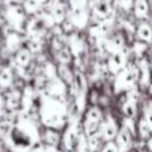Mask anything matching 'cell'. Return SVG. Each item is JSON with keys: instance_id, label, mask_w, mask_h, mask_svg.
<instances>
[{"instance_id": "obj_9", "label": "cell", "mask_w": 152, "mask_h": 152, "mask_svg": "<svg viewBox=\"0 0 152 152\" xmlns=\"http://www.w3.org/2000/svg\"><path fill=\"white\" fill-rule=\"evenodd\" d=\"M68 19L72 21L76 29H84L88 26L89 12L87 8H69Z\"/></svg>"}, {"instance_id": "obj_10", "label": "cell", "mask_w": 152, "mask_h": 152, "mask_svg": "<svg viewBox=\"0 0 152 152\" xmlns=\"http://www.w3.org/2000/svg\"><path fill=\"white\" fill-rule=\"evenodd\" d=\"M126 64H127V56H126V53L120 51V52L112 53V55L110 56L107 66H108L110 72L118 75L119 72H121L126 68Z\"/></svg>"}, {"instance_id": "obj_25", "label": "cell", "mask_w": 152, "mask_h": 152, "mask_svg": "<svg viewBox=\"0 0 152 152\" xmlns=\"http://www.w3.org/2000/svg\"><path fill=\"white\" fill-rule=\"evenodd\" d=\"M123 128H126L127 131L129 132L131 135L135 134V127H134V120L129 118H126V120H124V127Z\"/></svg>"}, {"instance_id": "obj_1", "label": "cell", "mask_w": 152, "mask_h": 152, "mask_svg": "<svg viewBox=\"0 0 152 152\" xmlns=\"http://www.w3.org/2000/svg\"><path fill=\"white\" fill-rule=\"evenodd\" d=\"M40 137L42 135L35 120L31 116L20 112L10 135L4 140L12 152H28L31 148L39 144Z\"/></svg>"}, {"instance_id": "obj_28", "label": "cell", "mask_w": 152, "mask_h": 152, "mask_svg": "<svg viewBox=\"0 0 152 152\" xmlns=\"http://www.w3.org/2000/svg\"><path fill=\"white\" fill-rule=\"evenodd\" d=\"M28 152H47V150H45V145L44 144H37V145H35L34 148H31Z\"/></svg>"}, {"instance_id": "obj_21", "label": "cell", "mask_w": 152, "mask_h": 152, "mask_svg": "<svg viewBox=\"0 0 152 152\" xmlns=\"http://www.w3.org/2000/svg\"><path fill=\"white\" fill-rule=\"evenodd\" d=\"M76 152H89L88 150V142H87V136L83 131L81 134L79 135V139H77V143H76Z\"/></svg>"}, {"instance_id": "obj_5", "label": "cell", "mask_w": 152, "mask_h": 152, "mask_svg": "<svg viewBox=\"0 0 152 152\" xmlns=\"http://www.w3.org/2000/svg\"><path fill=\"white\" fill-rule=\"evenodd\" d=\"M23 89V88H21ZM21 89L13 86L11 89L3 92L5 100V108L7 111L11 112H20V105H21Z\"/></svg>"}, {"instance_id": "obj_2", "label": "cell", "mask_w": 152, "mask_h": 152, "mask_svg": "<svg viewBox=\"0 0 152 152\" xmlns=\"http://www.w3.org/2000/svg\"><path fill=\"white\" fill-rule=\"evenodd\" d=\"M37 116L40 119V123L45 128L60 131V129L66 128L68 124L69 115L67 102L52 99V97H48L40 92V104Z\"/></svg>"}, {"instance_id": "obj_30", "label": "cell", "mask_w": 152, "mask_h": 152, "mask_svg": "<svg viewBox=\"0 0 152 152\" xmlns=\"http://www.w3.org/2000/svg\"><path fill=\"white\" fill-rule=\"evenodd\" d=\"M147 145H148V148H150V151L152 152V135L150 136V139H148V142H147Z\"/></svg>"}, {"instance_id": "obj_8", "label": "cell", "mask_w": 152, "mask_h": 152, "mask_svg": "<svg viewBox=\"0 0 152 152\" xmlns=\"http://www.w3.org/2000/svg\"><path fill=\"white\" fill-rule=\"evenodd\" d=\"M136 80V74L132 72L131 69L124 68L121 72H119L115 80V91H126V89H131Z\"/></svg>"}, {"instance_id": "obj_16", "label": "cell", "mask_w": 152, "mask_h": 152, "mask_svg": "<svg viewBox=\"0 0 152 152\" xmlns=\"http://www.w3.org/2000/svg\"><path fill=\"white\" fill-rule=\"evenodd\" d=\"M137 37L139 40L144 43H151L152 42V28L147 23H142L137 28Z\"/></svg>"}, {"instance_id": "obj_17", "label": "cell", "mask_w": 152, "mask_h": 152, "mask_svg": "<svg viewBox=\"0 0 152 152\" xmlns=\"http://www.w3.org/2000/svg\"><path fill=\"white\" fill-rule=\"evenodd\" d=\"M134 8H135V15L140 19L145 18V16L148 15V10H150L148 3L145 1V0H135Z\"/></svg>"}, {"instance_id": "obj_13", "label": "cell", "mask_w": 152, "mask_h": 152, "mask_svg": "<svg viewBox=\"0 0 152 152\" xmlns=\"http://www.w3.org/2000/svg\"><path fill=\"white\" fill-rule=\"evenodd\" d=\"M60 140H61V135L59 134L58 129L45 128L44 134H43V142H44V145H47V147H56L58 148Z\"/></svg>"}, {"instance_id": "obj_19", "label": "cell", "mask_w": 152, "mask_h": 152, "mask_svg": "<svg viewBox=\"0 0 152 152\" xmlns=\"http://www.w3.org/2000/svg\"><path fill=\"white\" fill-rule=\"evenodd\" d=\"M87 142H88V150H89V152H96L100 148V144H102L103 139L100 137L99 132H97V134H95V135H92V136L87 137Z\"/></svg>"}, {"instance_id": "obj_18", "label": "cell", "mask_w": 152, "mask_h": 152, "mask_svg": "<svg viewBox=\"0 0 152 152\" xmlns=\"http://www.w3.org/2000/svg\"><path fill=\"white\" fill-rule=\"evenodd\" d=\"M123 113L126 115V118L134 119L137 113V107H136V102L134 100H128L123 104Z\"/></svg>"}, {"instance_id": "obj_11", "label": "cell", "mask_w": 152, "mask_h": 152, "mask_svg": "<svg viewBox=\"0 0 152 152\" xmlns=\"http://www.w3.org/2000/svg\"><path fill=\"white\" fill-rule=\"evenodd\" d=\"M116 145L119 148V152H127L131 148L132 144V135L126 128L119 129L118 136H116Z\"/></svg>"}, {"instance_id": "obj_14", "label": "cell", "mask_w": 152, "mask_h": 152, "mask_svg": "<svg viewBox=\"0 0 152 152\" xmlns=\"http://www.w3.org/2000/svg\"><path fill=\"white\" fill-rule=\"evenodd\" d=\"M21 5L28 18L37 15L43 11V0H24Z\"/></svg>"}, {"instance_id": "obj_24", "label": "cell", "mask_w": 152, "mask_h": 152, "mask_svg": "<svg viewBox=\"0 0 152 152\" xmlns=\"http://www.w3.org/2000/svg\"><path fill=\"white\" fill-rule=\"evenodd\" d=\"M100 152H119V148H118V145H116L115 142H107L104 145H103V148Z\"/></svg>"}, {"instance_id": "obj_3", "label": "cell", "mask_w": 152, "mask_h": 152, "mask_svg": "<svg viewBox=\"0 0 152 152\" xmlns=\"http://www.w3.org/2000/svg\"><path fill=\"white\" fill-rule=\"evenodd\" d=\"M3 18H4V23L8 24L12 29L24 34L28 16L21 4H5V7L3 8Z\"/></svg>"}, {"instance_id": "obj_23", "label": "cell", "mask_w": 152, "mask_h": 152, "mask_svg": "<svg viewBox=\"0 0 152 152\" xmlns=\"http://www.w3.org/2000/svg\"><path fill=\"white\" fill-rule=\"evenodd\" d=\"M68 7L71 8H87L88 5V0H67Z\"/></svg>"}, {"instance_id": "obj_20", "label": "cell", "mask_w": 152, "mask_h": 152, "mask_svg": "<svg viewBox=\"0 0 152 152\" xmlns=\"http://www.w3.org/2000/svg\"><path fill=\"white\" fill-rule=\"evenodd\" d=\"M139 134L142 139H150V136L152 135V129L150 128L148 123L145 121V119H142L139 121Z\"/></svg>"}, {"instance_id": "obj_15", "label": "cell", "mask_w": 152, "mask_h": 152, "mask_svg": "<svg viewBox=\"0 0 152 152\" xmlns=\"http://www.w3.org/2000/svg\"><path fill=\"white\" fill-rule=\"evenodd\" d=\"M123 37L121 36H113L111 37L110 40H107V42H104V47L105 50L108 51V52L112 55V53H116V52H120L121 48H123Z\"/></svg>"}, {"instance_id": "obj_4", "label": "cell", "mask_w": 152, "mask_h": 152, "mask_svg": "<svg viewBox=\"0 0 152 152\" xmlns=\"http://www.w3.org/2000/svg\"><path fill=\"white\" fill-rule=\"evenodd\" d=\"M103 121V112L99 107L92 105L87 110L86 115H84V121H83V132L86 136H92V135L97 134L100 128V124Z\"/></svg>"}, {"instance_id": "obj_7", "label": "cell", "mask_w": 152, "mask_h": 152, "mask_svg": "<svg viewBox=\"0 0 152 152\" xmlns=\"http://www.w3.org/2000/svg\"><path fill=\"white\" fill-rule=\"evenodd\" d=\"M16 76L13 68L8 63H3L0 67V92H5L11 89L16 83Z\"/></svg>"}, {"instance_id": "obj_29", "label": "cell", "mask_w": 152, "mask_h": 152, "mask_svg": "<svg viewBox=\"0 0 152 152\" xmlns=\"http://www.w3.org/2000/svg\"><path fill=\"white\" fill-rule=\"evenodd\" d=\"M145 121L148 123V126H150V128L152 129V110H147V112H145Z\"/></svg>"}, {"instance_id": "obj_12", "label": "cell", "mask_w": 152, "mask_h": 152, "mask_svg": "<svg viewBox=\"0 0 152 152\" xmlns=\"http://www.w3.org/2000/svg\"><path fill=\"white\" fill-rule=\"evenodd\" d=\"M111 13V5L105 0H100L97 4H95L92 7V16L96 19L97 21H102L104 19H107Z\"/></svg>"}, {"instance_id": "obj_22", "label": "cell", "mask_w": 152, "mask_h": 152, "mask_svg": "<svg viewBox=\"0 0 152 152\" xmlns=\"http://www.w3.org/2000/svg\"><path fill=\"white\" fill-rule=\"evenodd\" d=\"M140 67H142V84H143V86H147V84H148V80H150L148 66H147V63H145V61H142Z\"/></svg>"}, {"instance_id": "obj_27", "label": "cell", "mask_w": 152, "mask_h": 152, "mask_svg": "<svg viewBox=\"0 0 152 152\" xmlns=\"http://www.w3.org/2000/svg\"><path fill=\"white\" fill-rule=\"evenodd\" d=\"M119 4L123 8L124 11H128L132 8V4H134V0H119Z\"/></svg>"}, {"instance_id": "obj_6", "label": "cell", "mask_w": 152, "mask_h": 152, "mask_svg": "<svg viewBox=\"0 0 152 152\" xmlns=\"http://www.w3.org/2000/svg\"><path fill=\"white\" fill-rule=\"evenodd\" d=\"M118 132H119V128H118V124H116L115 119L112 116H107L105 120L102 121L100 128H99V135L103 139V142H105V143L112 142L113 139H116Z\"/></svg>"}, {"instance_id": "obj_26", "label": "cell", "mask_w": 152, "mask_h": 152, "mask_svg": "<svg viewBox=\"0 0 152 152\" xmlns=\"http://www.w3.org/2000/svg\"><path fill=\"white\" fill-rule=\"evenodd\" d=\"M5 112H7V108H5V100H4V95L3 92H0V119L4 118Z\"/></svg>"}]
</instances>
